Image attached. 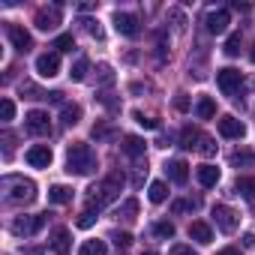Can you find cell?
Returning a JSON list of instances; mask_svg holds the SVG:
<instances>
[{
	"label": "cell",
	"mask_w": 255,
	"mask_h": 255,
	"mask_svg": "<svg viewBox=\"0 0 255 255\" xmlns=\"http://www.w3.org/2000/svg\"><path fill=\"white\" fill-rule=\"evenodd\" d=\"M123 174L120 171H114V174H108L105 180H99L96 186H90V207L87 210H99V207H108V204H114L117 198H120V189H123Z\"/></svg>",
	"instance_id": "1"
},
{
	"label": "cell",
	"mask_w": 255,
	"mask_h": 255,
	"mask_svg": "<svg viewBox=\"0 0 255 255\" xmlns=\"http://www.w3.org/2000/svg\"><path fill=\"white\" fill-rule=\"evenodd\" d=\"M66 171L69 174H93L96 171V153L84 141H72L66 147Z\"/></svg>",
	"instance_id": "2"
},
{
	"label": "cell",
	"mask_w": 255,
	"mask_h": 255,
	"mask_svg": "<svg viewBox=\"0 0 255 255\" xmlns=\"http://www.w3.org/2000/svg\"><path fill=\"white\" fill-rule=\"evenodd\" d=\"M0 186H3L6 198L9 201H21V204H30L36 198V183L21 177V174H6L3 180H0Z\"/></svg>",
	"instance_id": "3"
},
{
	"label": "cell",
	"mask_w": 255,
	"mask_h": 255,
	"mask_svg": "<svg viewBox=\"0 0 255 255\" xmlns=\"http://www.w3.org/2000/svg\"><path fill=\"white\" fill-rule=\"evenodd\" d=\"M45 222H48V213H36V216H15L9 228H12V234H15V237H33Z\"/></svg>",
	"instance_id": "4"
},
{
	"label": "cell",
	"mask_w": 255,
	"mask_h": 255,
	"mask_svg": "<svg viewBox=\"0 0 255 255\" xmlns=\"http://www.w3.org/2000/svg\"><path fill=\"white\" fill-rule=\"evenodd\" d=\"M240 81H243V75H240V69H234V66H225V69L216 72V84H219V90H222L225 96H231V99H237Z\"/></svg>",
	"instance_id": "5"
},
{
	"label": "cell",
	"mask_w": 255,
	"mask_h": 255,
	"mask_svg": "<svg viewBox=\"0 0 255 255\" xmlns=\"http://www.w3.org/2000/svg\"><path fill=\"white\" fill-rule=\"evenodd\" d=\"M24 126H27L30 135H51V117H48V111H39V108L27 111L24 114Z\"/></svg>",
	"instance_id": "6"
},
{
	"label": "cell",
	"mask_w": 255,
	"mask_h": 255,
	"mask_svg": "<svg viewBox=\"0 0 255 255\" xmlns=\"http://www.w3.org/2000/svg\"><path fill=\"white\" fill-rule=\"evenodd\" d=\"M213 222H216V228L219 231H225V234H231L234 228H237V222H240V216L228 207V204H216L213 207Z\"/></svg>",
	"instance_id": "7"
},
{
	"label": "cell",
	"mask_w": 255,
	"mask_h": 255,
	"mask_svg": "<svg viewBox=\"0 0 255 255\" xmlns=\"http://www.w3.org/2000/svg\"><path fill=\"white\" fill-rule=\"evenodd\" d=\"M33 24H36L39 30H54V27L60 24V3H54V6H42V9L33 15Z\"/></svg>",
	"instance_id": "8"
},
{
	"label": "cell",
	"mask_w": 255,
	"mask_h": 255,
	"mask_svg": "<svg viewBox=\"0 0 255 255\" xmlns=\"http://www.w3.org/2000/svg\"><path fill=\"white\" fill-rule=\"evenodd\" d=\"M36 72H39L42 78H54V75L60 72V54H57V51L39 54V57H36Z\"/></svg>",
	"instance_id": "9"
},
{
	"label": "cell",
	"mask_w": 255,
	"mask_h": 255,
	"mask_svg": "<svg viewBox=\"0 0 255 255\" xmlns=\"http://www.w3.org/2000/svg\"><path fill=\"white\" fill-rule=\"evenodd\" d=\"M6 36H9V42L24 54V51H30L33 48V36L21 27V24H6Z\"/></svg>",
	"instance_id": "10"
},
{
	"label": "cell",
	"mask_w": 255,
	"mask_h": 255,
	"mask_svg": "<svg viewBox=\"0 0 255 255\" xmlns=\"http://www.w3.org/2000/svg\"><path fill=\"white\" fill-rule=\"evenodd\" d=\"M114 30H117L120 36H129V39H132V36H138L141 27H138V18H135V15H129V12H117V15H114Z\"/></svg>",
	"instance_id": "11"
},
{
	"label": "cell",
	"mask_w": 255,
	"mask_h": 255,
	"mask_svg": "<svg viewBox=\"0 0 255 255\" xmlns=\"http://www.w3.org/2000/svg\"><path fill=\"white\" fill-rule=\"evenodd\" d=\"M24 159H27V165H33V168H48L51 165V147L48 144H36V147H30L27 153H24Z\"/></svg>",
	"instance_id": "12"
},
{
	"label": "cell",
	"mask_w": 255,
	"mask_h": 255,
	"mask_svg": "<svg viewBox=\"0 0 255 255\" xmlns=\"http://www.w3.org/2000/svg\"><path fill=\"white\" fill-rule=\"evenodd\" d=\"M219 132H222V138H243L246 126L234 114H225V117H219Z\"/></svg>",
	"instance_id": "13"
},
{
	"label": "cell",
	"mask_w": 255,
	"mask_h": 255,
	"mask_svg": "<svg viewBox=\"0 0 255 255\" xmlns=\"http://www.w3.org/2000/svg\"><path fill=\"white\" fill-rule=\"evenodd\" d=\"M204 24H207V30H210V33H225V30H228V24H231V18H228V12H225V9H210V12H207V18H204Z\"/></svg>",
	"instance_id": "14"
},
{
	"label": "cell",
	"mask_w": 255,
	"mask_h": 255,
	"mask_svg": "<svg viewBox=\"0 0 255 255\" xmlns=\"http://www.w3.org/2000/svg\"><path fill=\"white\" fill-rule=\"evenodd\" d=\"M165 174H168L171 183H180V186H183V183L189 180V165H186L183 159H171V162L165 165Z\"/></svg>",
	"instance_id": "15"
},
{
	"label": "cell",
	"mask_w": 255,
	"mask_h": 255,
	"mask_svg": "<svg viewBox=\"0 0 255 255\" xmlns=\"http://www.w3.org/2000/svg\"><path fill=\"white\" fill-rule=\"evenodd\" d=\"M189 237H192L195 243H201V246H207V243L213 240V228H210L207 222H201V219H195V222H189Z\"/></svg>",
	"instance_id": "16"
},
{
	"label": "cell",
	"mask_w": 255,
	"mask_h": 255,
	"mask_svg": "<svg viewBox=\"0 0 255 255\" xmlns=\"http://www.w3.org/2000/svg\"><path fill=\"white\" fill-rule=\"evenodd\" d=\"M120 147H123V153H126V156H132V159H141L147 144H144V138H138V135H126Z\"/></svg>",
	"instance_id": "17"
},
{
	"label": "cell",
	"mask_w": 255,
	"mask_h": 255,
	"mask_svg": "<svg viewBox=\"0 0 255 255\" xmlns=\"http://www.w3.org/2000/svg\"><path fill=\"white\" fill-rule=\"evenodd\" d=\"M51 249H54V255H69L72 240H69V231H66V228H57V231H54V237H51Z\"/></svg>",
	"instance_id": "18"
},
{
	"label": "cell",
	"mask_w": 255,
	"mask_h": 255,
	"mask_svg": "<svg viewBox=\"0 0 255 255\" xmlns=\"http://www.w3.org/2000/svg\"><path fill=\"white\" fill-rule=\"evenodd\" d=\"M195 174H198V183H201L204 189H210V186L219 183V168H216V165H201Z\"/></svg>",
	"instance_id": "19"
},
{
	"label": "cell",
	"mask_w": 255,
	"mask_h": 255,
	"mask_svg": "<svg viewBox=\"0 0 255 255\" xmlns=\"http://www.w3.org/2000/svg\"><path fill=\"white\" fill-rule=\"evenodd\" d=\"M234 192L243 195L246 201H255V177H237L234 180Z\"/></svg>",
	"instance_id": "20"
},
{
	"label": "cell",
	"mask_w": 255,
	"mask_h": 255,
	"mask_svg": "<svg viewBox=\"0 0 255 255\" xmlns=\"http://www.w3.org/2000/svg\"><path fill=\"white\" fill-rule=\"evenodd\" d=\"M201 132L195 129V126H183V132H180V147H186V150H192V147H198L201 144Z\"/></svg>",
	"instance_id": "21"
},
{
	"label": "cell",
	"mask_w": 255,
	"mask_h": 255,
	"mask_svg": "<svg viewBox=\"0 0 255 255\" xmlns=\"http://www.w3.org/2000/svg\"><path fill=\"white\" fill-rule=\"evenodd\" d=\"M48 201H51V204H69V201H72V189L63 186V183H57V186L48 189Z\"/></svg>",
	"instance_id": "22"
},
{
	"label": "cell",
	"mask_w": 255,
	"mask_h": 255,
	"mask_svg": "<svg viewBox=\"0 0 255 255\" xmlns=\"http://www.w3.org/2000/svg\"><path fill=\"white\" fill-rule=\"evenodd\" d=\"M135 216H138V198H126V201L120 204V210H117V219L132 222Z\"/></svg>",
	"instance_id": "23"
},
{
	"label": "cell",
	"mask_w": 255,
	"mask_h": 255,
	"mask_svg": "<svg viewBox=\"0 0 255 255\" xmlns=\"http://www.w3.org/2000/svg\"><path fill=\"white\" fill-rule=\"evenodd\" d=\"M195 114H198V120H210V117L216 114V102H213L210 96H201L198 105H195Z\"/></svg>",
	"instance_id": "24"
},
{
	"label": "cell",
	"mask_w": 255,
	"mask_h": 255,
	"mask_svg": "<svg viewBox=\"0 0 255 255\" xmlns=\"http://www.w3.org/2000/svg\"><path fill=\"white\" fill-rule=\"evenodd\" d=\"M147 198H150L153 204H162V201L168 198V186H165L162 180H153V183H150V189H147Z\"/></svg>",
	"instance_id": "25"
},
{
	"label": "cell",
	"mask_w": 255,
	"mask_h": 255,
	"mask_svg": "<svg viewBox=\"0 0 255 255\" xmlns=\"http://www.w3.org/2000/svg\"><path fill=\"white\" fill-rule=\"evenodd\" d=\"M105 252H108L105 240H84L81 249H78V255H105Z\"/></svg>",
	"instance_id": "26"
},
{
	"label": "cell",
	"mask_w": 255,
	"mask_h": 255,
	"mask_svg": "<svg viewBox=\"0 0 255 255\" xmlns=\"http://www.w3.org/2000/svg\"><path fill=\"white\" fill-rule=\"evenodd\" d=\"M87 66H90L87 57H78V60L72 63V69H69V78H72V81H84V78H87Z\"/></svg>",
	"instance_id": "27"
},
{
	"label": "cell",
	"mask_w": 255,
	"mask_h": 255,
	"mask_svg": "<svg viewBox=\"0 0 255 255\" xmlns=\"http://www.w3.org/2000/svg\"><path fill=\"white\" fill-rule=\"evenodd\" d=\"M81 120V105H63V126H75Z\"/></svg>",
	"instance_id": "28"
},
{
	"label": "cell",
	"mask_w": 255,
	"mask_h": 255,
	"mask_svg": "<svg viewBox=\"0 0 255 255\" xmlns=\"http://www.w3.org/2000/svg\"><path fill=\"white\" fill-rule=\"evenodd\" d=\"M153 234L162 237V240H171V237H174V222H168V219L156 222V225H153Z\"/></svg>",
	"instance_id": "29"
},
{
	"label": "cell",
	"mask_w": 255,
	"mask_h": 255,
	"mask_svg": "<svg viewBox=\"0 0 255 255\" xmlns=\"http://www.w3.org/2000/svg\"><path fill=\"white\" fill-rule=\"evenodd\" d=\"M12 117H15V102L12 99H0V120L9 123Z\"/></svg>",
	"instance_id": "30"
},
{
	"label": "cell",
	"mask_w": 255,
	"mask_h": 255,
	"mask_svg": "<svg viewBox=\"0 0 255 255\" xmlns=\"http://www.w3.org/2000/svg\"><path fill=\"white\" fill-rule=\"evenodd\" d=\"M111 240H114V246H117V249H129L132 234H129V231H111Z\"/></svg>",
	"instance_id": "31"
},
{
	"label": "cell",
	"mask_w": 255,
	"mask_h": 255,
	"mask_svg": "<svg viewBox=\"0 0 255 255\" xmlns=\"http://www.w3.org/2000/svg\"><path fill=\"white\" fill-rule=\"evenodd\" d=\"M198 198H183V201H174L171 204V213H183V210H198Z\"/></svg>",
	"instance_id": "32"
},
{
	"label": "cell",
	"mask_w": 255,
	"mask_h": 255,
	"mask_svg": "<svg viewBox=\"0 0 255 255\" xmlns=\"http://www.w3.org/2000/svg\"><path fill=\"white\" fill-rule=\"evenodd\" d=\"M54 48H57V54H60V51H72V48H75V39H72V33H63V36H57V39H54Z\"/></svg>",
	"instance_id": "33"
},
{
	"label": "cell",
	"mask_w": 255,
	"mask_h": 255,
	"mask_svg": "<svg viewBox=\"0 0 255 255\" xmlns=\"http://www.w3.org/2000/svg\"><path fill=\"white\" fill-rule=\"evenodd\" d=\"M225 54H228V57H237V54H240V33H231V36L225 39Z\"/></svg>",
	"instance_id": "34"
},
{
	"label": "cell",
	"mask_w": 255,
	"mask_h": 255,
	"mask_svg": "<svg viewBox=\"0 0 255 255\" xmlns=\"http://www.w3.org/2000/svg\"><path fill=\"white\" fill-rule=\"evenodd\" d=\"M132 117H135L138 126H144V129H159V120L156 117H144L141 111H132Z\"/></svg>",
	"instance_id": "35"
},
{
	"label": "cell",
	"mask_w": 255,
	"mask_h": 255,
	"mask_svg": "<svg viewBox=\"0 0 255 255\" xmlns=\"http://www.w3.org/2000/svg\"><path fill=\"white\" fill-rule=\"evenodd\" d=\"M96 72H99V81H102V84H111V81H114V72H111V66H108V63H99V66H96Z\"/></svg>",
	"instance_id": "36"
},
{
	"label": "cell",
	"mask_w": 255,
	"mask_h": 255,
	"mask_svg": "<svg viewBox=\"0 0 255 255\" xmlns=\"http://www.w3.org/2000/svg\"><path fill=\"white\" fill-rule=\"evenodd\" d=\"M93 222H96L93 210H81V213H78V222H75V225H78V228H90Z\"/></svg>",
	"instance_id": "37"
},
{
	"label": "cell",
	"mask_w": 255,
	"mask_h": 255,
	"mask_svg": "<svg viewBox=\"0 0 255 255\" xmlns=\"http://www.w3.org/2000/svg\"><path fill=\"white\" fill-rule=\"evenodd\" d=\"M231 165H255L252 153H231Z\"/></svg>",
	"instance_id": "38"
},
{
	"label": "cell",
	"mask_w": 255,
	"mask_h": 255,
	"mask_svg": "<svg viewBox=\"0 0 255 255\" xmlns=\"http://www.w3.org/2000/svg\"><path fill=\"white\" fill-rule=\"evenodd\" d=\"M198 150H201L204 156H213V153H216V141L204 135V138H201V144H198Z\"/></svg>",
	"instance_id": "39"
},
{
	"label": "cell",
	"mask_w": 255,
	"mask_h": 255,
	"mask_svg": "<svg viewBox=\"0 0 255 255\" xmlns=\"http://www.w3.org/2000/svg\"><path fill=\"white\" fill-rule=\"evenodd\" d=\"M81 24H84V30H87V33H90V36H96V39H102V27H99V24H96V21H90V18H84V21H81Z\"/></svg>",
	"instance_id": "40"
},
{
	"label": "cell",
	"mask_w": 255,
	"mask_h": 255,
	"mask_svg": "<svg viewBox=\"0 0 255 255\" xmlns=\"http://www.w3.org/2000/svg\"><path fill=\"white\" fill-rule=\"evenodd\" d=\"M111 135H114L111 126H93V138H111Z\"/></svg>",
	"instance_id": "41"
},
{
	"label": "cell",
	"mask_w": 255,
	"mask_h": 255,
	"mask_svg": "<svg viewBox=\"0 0 255 255\" xmlns=\"http://www.w3.org/2000/svg\"><path fill=\"white\" fill-rule=\"evenodd\" d=\"M174 108H177V111H189V99H186V96L180 93V96L174 99Z\"/></svg>",
	"instance_id": "42"
},
{
	"label": "cell",
	"mask_w": 255,
	"mask_h": 255,
	"mask_svg": "<svg viewBox=\"0 0 255 255\" xmlns=\"http://www.w3.org/2000/svg\"><path fill=\"white\" fill-rule=\"evenodd\" d=\"M171 255H198V252H192V246H183V243H180V246L171 249Z\"/></svg>",
	"instance_id": "43"
},
{
	"label": "cell",
	"mask_w": 255,
	"mask_h": 255,
	"mask_svg": "<svg viewBox=\"0 0 255 255\" xmlns=\"http://www.w3.org/2000/svg\"><path fill=\"white\" fill-rule=\"evenodd\" d=\"M243 246H246V249H255V234H246V237H243Z\"/></svg>",
	"instance_id": "44"
},
{
	"label": "cell",
	"mask_w": 255,
	"mask_h": 255,
	"mask_svg": "<svg viewBox=\"0 0 255 255\" xmlns=\"http://www.w3.org/2000/svg\"><path fill=\"white\" fill-rule=\"evenodd\" d=\"M216 255H240V249H234V246H225V249H219Z\"/></svg>",
	"instance_id": "45"
},
{
	"label": "cell",
	"mask_w": 255,
	"mask_h": 255,
	"mask_svg": "<svg viewBox=\"0 0 255 255\" xmlns=\"http://www.w3.org/2000/svg\"><path fill=\"white\" fill-rule=\"evenodd\" d=\"M234 9H237V12H249V3H240V0H237V3H234Z\"/></svg>",
	"instance_id": "46"
},
{
	"label": "cell",
	"mask_w": 255,
	"mask_h": 255,
	"mask_svg": "<svg viewBox=\"0 0 255 255\" xmlns=\"http://www.w3.org/2000/svg\"><path fill=\"white\" fill-rule=\"evenodd\" d=\"M249 60H252V63H255V45H252V51H249Z\"/></svg>",
	"instance_id": "47"
},
{
	"label": "cell",
	"mask_w": 255,
	"mask_h": 255,
	"mask_svg": "<svg viewBox=\"0 0 255 255\" xmlns=\"http://www.w3.org/2000/svg\"><path fill=\"white\" fill-rule=\"evenodd\" d=\"M144 255H156V252H144Z\"/></svg>",
	"instance_id": "48"
}]
</instances>
